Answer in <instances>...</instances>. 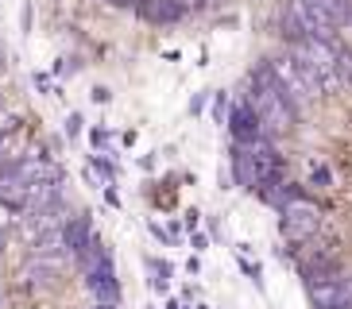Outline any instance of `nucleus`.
Wrapping results in <instances>:
<instances>
[{"label":"nucleus","mask_w":352,"mask_h":309,"mask_svg":"<svg viewBox=\"0 0 352 309\" xmlns=\"http://www.w3.org/2000/svg\"><path fill=\"white\" fill-rule=\"evenodd\" d=\"M0 309H116V275L89 213L35 124L0 89Z\"/></svg>","instance_id":"nucleus-1"}]
</instances>
